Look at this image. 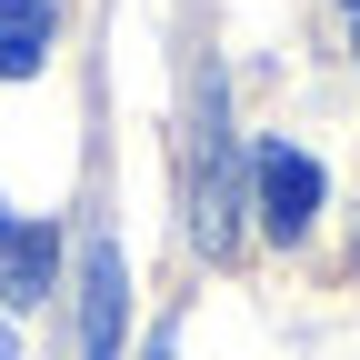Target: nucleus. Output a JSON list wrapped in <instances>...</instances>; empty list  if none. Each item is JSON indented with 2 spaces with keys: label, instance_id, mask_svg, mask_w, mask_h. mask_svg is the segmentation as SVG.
<instances>
[{
  "label": "nucleus",
  "instance_id": "8",
  "mask_svg": "<svg viewBox=\"0 0 360 360\" xmlns=\"http://www.w3.org/2000/svg\"><path fill=\"white\" fill-rule=\"evenodd\" d=\"M340 11H350V40H360V0H340Z\"/></svg>",
  "mask_w": 360,
  "mask_h": 360
},
{
  "label": "nucleus",
  "instance_id": "5",
  "mask_svg": "<svg viewBox=\"0 0 360 360\" xmlns=\"http://www.w3.org/2000/svg\"><path fill=\"white\" fill-rule=\"evenodd\" d=\"M51 60V0H0V80H30Z\"/></svg>",
  "mask_w": 360,
  "mask_h": 360
},
{
  "label": "nucleus",
  "instance_id": "7",
  "mask_svg": "<svg viewBox=\"0 0 360 360\" xmlns=\"http://www.w3.org/2000/svg\"><path fill=\"white\" fill-rule=\"evenodd\" d=\"M0 360H20V340H11V330H0Z\"/></svg>",
  "mask_w": 360,
  "mask_h": 360
},
{
  "label": "nucleus",
  "instance_id": "6",
  "mask_svg": "<svg viewBox=\"0 0 360 360\" xmlns=\"http://www.w3.org/2000/svg\"><path fill=\"white\" fill-rule=\"evenodd\" d=\"M141 360H180V340H170V330H150V350H141Z\"/></svg>",
  "mask_w": 360,
  "mask_h": 360
},
{
  "label": "nucleus",
  "instance_id": "1",
  "mask_svg": "<svg viewBox=\"0 0 360 360\" xmlns=\"http://www.w3.org/2000/svg\"><path fill=\"white\" fill-rule=\"evenodd\" d=\"M191 240L210 260L240 250V180H231V120H220V80L200 90V150H191Z\"/></svg>",
  "mask_w": 360,
  "mask_h": 360
},
{
  "label": "nucleus",
  "instance_id": "3",
  "mask_svg": "<svg viewBox=\"0 0 360 360\" xmlns=\"http://www.w3.org/2000/svg\"><path fill=\"white\" fill-rule=\"evenodd\" d=\"M120 310H130L120 240L101 231V240H90V270H80V360H120Z\"/></svg>",
  "mask_w": 360,
  "mask_h": 360
},
{
  "label": "nucleus",
  "instance_id": "4",
  "mask_svg": "<svg viewBox=\"0 0 360 360\" xmlns=\"http://www.w3.org/2000/svg\"><path fill=\"white\" fill-rule=\"evenodd\" d=\"M51 281H60V231H40V220H11V210H0V300L30 310Z\"/></svg>",
  "mask_w": 360,
  "mask_h": 360
},
{
  "label": "nucleus",
  "instance_id": "2",
  "mask_svg": "<svg viewBox=\"0 0 360 360\" xmlns=\"http://www.w3.org/2000/svg\"><path fill=\"white\" fill-rule=\"evenodd\" d=\"M250 191H260V231H270V240H300L310 220H321V191H330V180H321L310 150L260 141V150H250Z\"/></svg>",
  "mask_w": 360,
  "mask_h": 360
}]
</instances>
